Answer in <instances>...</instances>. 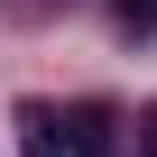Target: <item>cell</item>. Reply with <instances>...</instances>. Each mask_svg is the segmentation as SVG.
<instances>
[{"label": "cell", "mask_w": 157, "mask_h": 157, "mask_svg": "<svg viewBox=\"0 0 157 157\" xmlns=\"http://www.w3.org/2000/svg\"><path fill=\"white\" fill-rule=\"evenodd\" d=\"M139 157H157V111H148V120H139Z\"/></svg>", "instance_id": "3957f363"}, {"label": "cell", "mask_w": 157, "mask_h": 157, "mask_svg": "<svg viewBox=\"0 0 157 157\" xmlns=\"http://www.w3.org/2000/svg\"><path fill=\"white\" fill-rule=\"evenodd\" d=\"M111 10H120L129 28H157V0H111Z\"/></svg>", "instance_id": "7a4b0ae2"}, {"label": "cell", "mask_w": 157, "mask_h": 157, "mask_svg": "<svg viewBox=\"0 0 157 157\" xmlns=\"http://www.w3.org/2000/svg\"><path fill=\"white\" fill-rule=\"evenodd\" d=\"M19 148L28 157H111V111L102 102H19Z\"/></svg>", "instance_id": "6da1fadb"}]
</instances>
